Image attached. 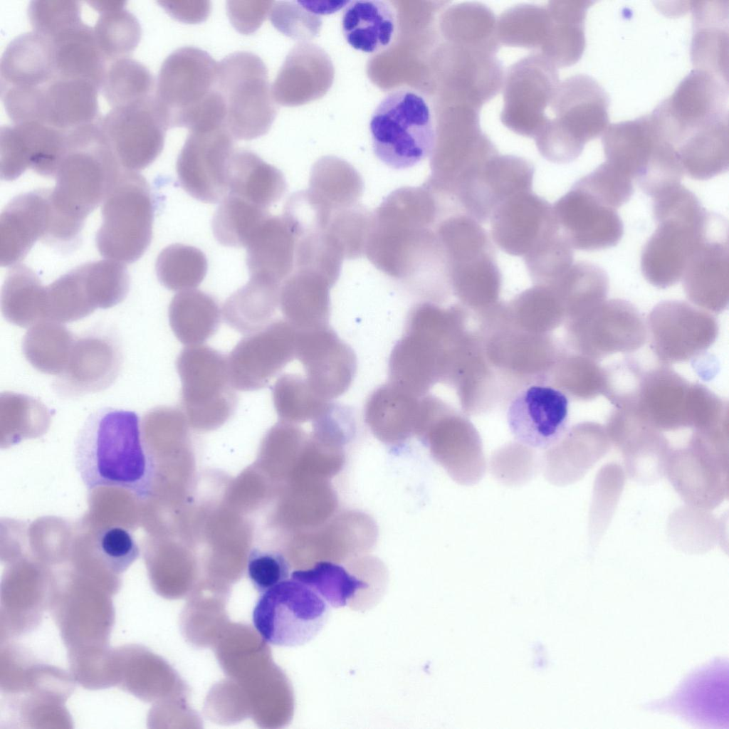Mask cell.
Returning <instances> with one entry per match:
<instances>
[{
    "label": "cell",
    "instance_id": "obj_1",
    "mask_svg": "<svg viewBox=\"0 0 729 729\" xmlns=\"http://www.w3.org/2000/svg\"><path fill=\"white\" fill-rule=\"evenodd\" d=\"M147 447L135 412L103 409L88 418L78 434L75 469L90 491L117 488L145 499L150 494L154 475Z\"/></svg>",
    "mask_w": 729,
    "mask_h": 729
},
{
    "label": "cell",
    "instance_id": "obj_2",
    "mask_svg": "<svg viewBox=\"0 0 729 729\" xmlns=\"http://www.w3.org/2000/svg\"><path fill=\"white\" fill-rule=\"evenodd\" d=\"M123 169L98 121L66 132L51 190L53 232L61 243L78 242L87 216L103 204Z\"/></svg>",
    "mask_w": 729,
    "mask_h": 729
},
{
    "label": "cell",
    "instance_id": "obj_3",
    "mask_svg": "<svg viewBox=\"0 0 729 729\" xmlns=\"http://www.w3.org/2000/svg\"><path fill=\"white\" fill-rule=\"evenodd\" d=\"M218 63L205 51L184 46L163 61L154 103L166 128L191 130L225 126L226 107L217 85Z\"/></svg>",
    "mask_w": 729,
    "mask_h": 729
},
{
    "label": "cell",
    "instance_id": "obj_4",
    "mask_svg": "<svg viewBox=\"0 0 729 729\" xmlns=\"http://www.w3.org/2000/svg\"><path fill=\"white\" fill-rule=\"evenodd\" d=\"M656 229L644 246L641 268L652 285L666 288L681 278L686 264L706 235L714 213L681 183L652 198Z\"/></svg>",
    "mask_w": 729,
    "mask_h": 729
},
{
    "label": "cell",
    "instance_id": "obj_5",
    "mask_svg": "<svg viewBox=\"0 0 729 729\" xmlns=\"http://www.w3.org/2000/svg\"><path fill=\"white\" fill-rule=\"evenodd\" d=\"M728 79L694 69L651 115L676 154L728 137Z\"/></svg>",
    "mask_w": 729,
    "mask_h": 729
},
{
    "label": "cell",
    "instance_id": "obj_6",
    "mask_svg": "<svg viewBox=\"0 0 729 729\" xmlns=\"http://www.w3.org/2000/svg\"><path fill=\"white\" fill-rule=\"evenodd\" d=\"M609 105L607 93L589 75L577 74L560 82L550 105L555 117L534 138L540 154L557 164L576 159L609 125Z\"/></svg>",
    "mask_w": 729,
    "mask_h": 729
},
{
    "label": "cell",
    "instance_id": "obj_7",
    "mask_svg": "<svg viewBox=\"0 0 729 729\" xmlns=\"http://www.w3.org/2000/svg\"><path fill=\"white\" fill-rule=\"evenodd\" d=\"M374 155L387 166L403 169L430 157L436 132L424 97L409 88L389 92L372 114L369 125Z\"/></svg>",
    "mask_w": 729,
    "mask_h": 729
},
{
    "label": "cell",
    "instance_id": "obj_8",
    "mask_svg": "<svg viewBox=\"0 0 729 729\" xmlns=\"http://www.w3.org/2000/svg\"><path fill=\"white\" fill-rule=\"evenodd\" d=\"M480 110L468 104L447 105L444 134L436 138L430 156L431 173L423 185L452 201L457 192L498 153L481 130Z\"/></svg>",
    "mask_w": 729,
    "mask_h": 729
},
{
    "label": "cell",
    "instance_id": "obj_9",
    "mask_svg": "<svg viewBox=\"0 0 729 729\" xmlns=\"http://www.w3.org/2000/svg\"><path fill=\"white\" fill-rule=\"evenodd\" d=\"M154 199L140 174L123 169L102 204L96 246L103 257L122 263L137 261L152 238Z\"/></svg>",
    "mask_w": 729,
    "mask_h": 729
},
{
    "label": "cell",
    "instance_id": "obj_10",
    "mask_svg": "<svg viewBox=\"0 0 729 729\" xmlns=\"http://www.w3.org/2000/svg\"><path fill=\"white\" fill-rule=\"evenodd\" d=\"M217 85L226 107L225 126L238 140L266 135L277 114L268 68L256 54L230 53L218 63Z\"/></svg>",
    "mask_w": 729,
    "mask_h": 729
},
{
    "label": "cell",
    "instance_id": "obj_11",
    "mask_svg": "<svg viewBox=\"0 0 729 729\" xmlns=\"http://www.w3.org/2000/svg\"><path fill=\"white\" fill-rule=\"evenodd\" d=\"M176 368L182 384L180 408L190 423L213 429L233 415L238 396L226 356L207 345L188 346L179 355Z\"/></svg>",
    "mask_w": 729,
    "mask_h": 729
},
{
    "label": "cell",
    "instance_id": "obj_12",
    "mask_svg": "<svg viewBox=\"0 0 729 729\" xmlns=\"http://www.w3.org/2000/svg\"><path fill=\"white\" fill-rule=\"evenodd\" d=\"M328 611L329 604L313 589L290 577L261 594L252 621L265 641L295 646L318 634Z\"/></svg>",
    "mask_w": 729,
    "mask_h": 729
},
{
    "label": "cell",
    "instance_id": "obj_13",
    "mask_svg": "<svg viewBox=\"0 0 729 729\" xmlns=\"http://www.w3.org/2000/svg\"><path fill=\"white\" fill-rule=\"evenodd\" d=\"M602 143L605 162L636 179L640 188L677 169L675 153L659 133L651 114L609 125Z\"/></svg>",
    "mask_w": 729,
    "mask_h": 729
},
{
    "label": "cell",
    "instance_id": "obj_14",
    "mask_svg": "<svg viewBox=\"0 0 729 729\" xmlns=\"http://www.w3.org/2000/svg\"><path fill=\"white\" fill-rule=\"evenodd\" d=\"M557 68L540 52L514 63L503 83L502 123L515 133L535 138L543 128L560 84Z\"/></svg>",
    "mask_w": 729,
    "mask_h": 729
},
{
    "label": "cell",
    "instance_id": "obj_15",
    "mask_svg": "<svg viewBox=\"0 0 729 729\" xmlns=\"http://www.w3.org/2000/svg\"><path fill=\"white\" fill-rule=\"evenodd\" d=\"M441 314L428 303L416 305L409 313L404 335L394 345L389 360V382L422 397L438 376Z\"/></svg>",
    "mask_w": 729,
    "mask_h": 729
},
{
    "label": "cell",
    "instance_id": "obj_16",
    "mask_svg": "<svg viewBox=\"0 0 729 729\" xmlns=\"http://www.w3.org/2000/svg\"><path fill=\"white\" fill-rule=\"evenodd\" d=\"M234 140L226 126L189 131L176 163L179 184L189 195L211 204L227 196Z\"/></svg>",
    "mask_w": 729,
    "mask_h": 729
},
{
    "label": "cell",
    "instance_id": "obj_17",
    "mask_svg": "<svg viewBox=\"0 0 729 729\" xmlns=\"http://www.w3.org/2000/svg\"><path fill=\"white\" fill-rule=\"evenodd\" d=\"M296 339L297 329L285 319L246 335L227 356L233 387L243 392L266 387L295 358Z\"/></svg>",
    "mask_w": 729,
    "mask_h": 729
},
{
    "label": "cell",
    "instance_id": "obj_18",
    "mask_svg": "<svg viewBox=\"0 0 729 729\" xmlns=\"http://www.w3.org/2000/svg\"><path fill=\"white\" fill-rule=\"evenodd\" d=\"M98 123L124 169L136 172L145 169L163 150L167 129L158 114L154 96L111 108L100 117Z\"/></svg>",
    "mask_w": 729,
    "mask_h": 729
},
{
    "label": "cell",
    "instance_id": "obj_19",
    "mask_svg": "<svg viewBox=\"0 0 729 729\" xmlns=\"http://www.w3.org/2000/svg\"><path fill=\"white\" fill-rule=\"evenodd\" d=\"M553 213L572 248L597 251L616 246L624 233L617 209L595 196L578 180L553 205Z\"/></svg>",
    "mask_w": 729,
    "mask_h": 729
},
{
    "label": "cell",
    "instance_id": "obj_20",
    "mask_svg": "<svg viewBox=\"0 0 729 729\" xmlns=\"http://www.w3.org/2000/svg\"><path fill=\"white\" fill-rule=\"evenodd\" d=\"M511 434L527 447L547 449L567 430L569 399L564 392L545 384H531L511 399L506 414Z\"/></svg>",
    "mask_w": 729,
    "mask_h": 729
},
{
    "label": "cell",
    "instance_id": "obj_21",
    "mask_svg": "<svg viewBox=\"0 0 729 729\" xmlns=\"http://www.w3.org/2000/svg\"><path fill=\"white\" fill-rule=\"evenodd\" d=\"M122 354L111 332L95 330L76 337L64 371L53 388L60 397L73 398L104 390L117 379Z\"/></svg>",
    "mask_w": 729,
    "mask_h": 729
},
{
    "label": "cell",
    "instance_id": "obj_22",
    "mask_svg": "<svg viewBox=\"0 0 729 729\" xmlns=\"http://www.w3.org/2000/svg\"><path fill=\"white\" fill-rule=\"evenodd\" d=\"M295 358L312 388L328 401L349 389L357 370L352 349L329 325L297 330Z\"/></svg>",
    "mask_w": 729,
    "mask_h": 729
},
{
    "label": "cell",
    "instance_id": "obj_23",
    "mask_svg": "<svg viewBox=\"0 0 729 729\" xmlns=\"http://www.w3.org/2000/svg\"><path fill=\"white\" fill-rule=\"evenodd\" d=\"M489 220L494 243L514 256H525L560 231L552 205L533 191L515 194L502 201Z\"/></svg>",
    "mask_w": 729,
    "mask_h": 729
},
{
    "label": "cell",
    "instance_id": "obj_24",
    "mask_svg": "<svg viewBox=\"0 0 729 729\" xmlns=\"http://www.w3.org/2000/svg\"><path fill=\"white\" fill-rule=\"evenodd\" d=\"M65 137L66 131L36 121L1 126V178L14 180L28 168L41 176L54 177Z\"/></svg>",
    "mask_w": 729,
    "mask_h": 729
},
{
    "label": "cell",
    "instance_id": "obj_25",
    "mask_svg": "<svg viewBox=\"0 0 729 729\" xmlns=\"http://www.w3.org/2000/svg\"><path fill=\"white\" fill-rule=\"evenodd\" d=\"M451 288L471 303L495 299L502 277L495 251L485 233L460 236L445 247Z\"/></svg>",
    "mask_w": 729,
    "mask_h": 729
},
{
    "label": "cell",
    "instance_id": "obj_26",
    "mask_svg": "<svg viewBox=\"0 0 729 729\" xmlns=\"http://www.w3.org/2000/svg\"><path fill=\"white\" fill-rule=\"evenodd\" d=\"M535 168L526 159L498 153L490 159L459 196L464 214L487 222L506 199L532 191Z\"/></svg>",
    "mask_w": 729,
    "mask_h": 729
},
{
    "label": "cell",
    "instance_id": "obj_27",
    "mask_svg": "<svg viewBox=\"0 0 729 729\" xmlns=\"http://www.w3.org/2000/svg\"><path fill=\"white\" fill-rule=\"evenodd\" d=\"M51 189L22 193L6 206L0 216V264L15 266L38 240L46 241L51 225Z\"/></svg>",
    "mask_w": 729,
    "mask_h": 729
},
{
    "label": "cell",
    "instance_id": "obj_28",
    "mask_svg": "<svg viewBox=\"0 0 729 729\" xmlns=\"http://www.w3.org/2000/svg\"><path fill=\"white\" fill-rule=\"evenodd\" d=\"M728 222L715 214L703 238L689 257L682 276L685 291L696 302L719 305L728 293Z\"/></svg>",
    "mask_w": 729,
    "mask_h": 729
},
{
    "label": "cell",
    "instance_id": "obj_29",
    "mask_svg": "<svg viewBox=\"0 0 729 729\" xmlns=\"http://www.w3.org/2000/svg\"><path fill=\"white\" fill-rule=\"evenodd\" d=\"M422 397L388 382L374 389L367 399L364 421L382 441L402 442L420 434Z\"/></svg>",
    "mask_w": 729,
    "mask_h": 729
},
{
    "label": "cell",
    "instance_id": "obj_30",
    "mask_svg": "<svg viewBox=\"0 0 729 729\" xmlns=\"http://www.w3.org/2000/svg\"><path fill=\"white\" fill-rule=\"evenodd\" d=\"M436 416L422 436L433 457L457 483H477L486 469L478 436L471 429L456 430Z\"/></svg>",
    "mask_w": 729,
    "mask_h": 729
},
{
    "label": "cell",
    "instance_id": "obj_31",
    "mask_svg": "<svg viewBox=\"0 0 729 729\" xmlns=\"http://www.w3.org/2000/svg\"><path fill=\"white\" fill-rule=\"evenodd\" d=\"M295 238L283 216L269 214L246 248L250 278L281 285L295 266Z\"/></svg>",
    "mask_w": 729,
    "mask_h": 729
},
{
    "label": "cell",
    "instance_id": "obj_32",
    "mask_svg": "<svg viewBox=\"0 0 729 729\" xmlns=\"http://www.w3.org/2000/svg\"><path fill=\"white\" fill-rule=\"evenodd\" d=\"M333 285L315 271L293 270L280 287L279 307L285 320L298 330L328 326Z\"/></svg>",
    "mask_w": 729,
    "mask_h": 729
},
{
    "label": "cell",
    "instance_id": "obj_33",
    "mask_svg": "<svg viewBox=\"0 0 729 729\" xmlns=\"http://www.w3.org/2000/svg\"><path fill=\"white\" fill-rule=\"evenodd\" d=\"M99 89L86 80L53 76L43 85V122L69 131L98 122Z\"/></svg>",
    "mask_w": 729,
    "mask_h": 729
},
{
    "label": "cell",
    "instance_id": "obj_34",
    "mask_svg": "<svg viewBox=\"0 0 729 729\" xmlns=\"http://www.w3.org/2000/svg\"><path fill=\"white\" fill-rule=\"evenodd\" d=\"M54 75L52 43L34 31L16 36L2 53L1 87L41 86Z\"/></svg>",
    "mask_w": 729,
    "mask_h": 729
},
{
    "label": "cell",
    "instance_id": "obj_35",
    "mask_svg": "<svg viewBox=\"0 0 729 729\" xmlns=\"http://www.w3.org/2000/svg\"><path fill=\"white\" fill-rule=\"evenodd\" d=\"M228 194L235 195L264 209L284 195L287 184L282 172L255 152L235 150L229 164Z\"/></svg>",
    "mask_w": 729,
    "mask_h": 729
},
{
    "label": "cell",
    "instance_id": "obj_36",
    "mask_svg": "<svg viewBox=\"0 0 729 729\" xmlns=\"http://www.w3.org/2000/svg\"><path fill=\"white\" fill-rule=\"evenodd\" d=\"M396 28V13L388 1H350L342 13L341 28L345 40L363 53H376L387 49Z\"/></svg>",
    "mask_w": 729,
    "mask_h": 729
},
{
    "label": "cell",
    "instance_id": "obj_37",
    "mask_svg": "<svg viewBox=\"0 0 729 729\" xmlns=\"http://www.w3.org/2000/svg\"><path fill=\"white\" fill-rule=\"evenodd\" d=\"M50 41L54 76L86 80L100 89L108 62L97 45L93 28L81 22Z\"/></svg>",
    "mask_w": 729,
    "mask_h": 729
},
{
    "label": "cell",
    "instance_id": "obj_38",
    "mask_svg": "<svg viewBox=\"0 0 729 729\" xmlns=\"http://www.w3.org/2000/svg\"><path fill=\"white\" fill-rule=\"evenodd\" d=\"M592 1H554L547 6L551 25L541 53L557 68L576 63L585 48L584 21Z\"/></svg>",
    "mask_w": 729,
    "mask_h": 729
},
{
    "label": "cell",
    "instance_id": "obj_39",
    "mask_svg": "<svg viewBox=\"0 0 729 729\" xmlns=\"http://www.w3.org/2000/svg\"><path fill=\"white\" fill-rule=\"evenodd\" d=\"M693 6L694 33L692 58L694 69L728 78V6L713 1H698Z\"/></svg>",
    "mask_w": 729,
    "mask_h": 729
},
{
    "label": "cell",
    "instance_id": "obj_40",
    "mask_svg": "<svg viewBox=\"0 0 729 729\" xmlns=\"http://www.w3.org/2000/svg\"><path fill=\"white\" fill-rule=\"evenodd\" d=\"M221 315L216 300L197 289L177 293L168 310L174 334L187 346L201 345L212 337L219 329Z\"/></svg>",
    "mask_w": 729,
    "mask_h": 729
},
{
    "label": "cell",
    "instance_id": "obj_41",
    "mask_svg": "<svg viewBox=\"0 0 729 729\" xmlns=\"http://www.w3.org/2000/svg\"><path fill=\"white\" fill-rule=\"evenodd\" d=\"M1 309L7 321L21 327L46 320V286L31 268L16 264L9 270L1 289Z\"/></svg>",
    "mask_w": 729,
    "mask_h": 729
},
{
    "label": "cell",
    "instance_id": "obj_42",
    "mask_svg": "<svg viewBox=\"0 0 729 729\" xmlns=\"http://www.w3.org/2000/svg\"><path fill=\"white\" fill-rule=\"evenodd\" d=\"M280 285L250 278L224 302L221 314L234 330L248 335L272 321L279 306Z\"/></svg>",
    "mask_w": 729,
    "mask_h": 729
},
{
    "label": "cell",
    "instance_id": "obj_43",
    "mask_svg": "<svg viewBox=\"0 0 729 729\" xmlns=\"http://www.w3.org/2000/svg\"><path fill=\"white\" fill-rule=\"evenodd\" d=\"M100 13L93 33L107 62L130 58L138 46L142 29L137 17L125 8V1H88Z\"/></svg>",
    "mask_w": 729,
    "mask_h": 729
},
{
    "label": "cell",
    "instance_id": "obj_44",
    "mask_svg": "<svg viewBox=\"0 0 729 729\" xmlns=\"http://www.w3.org/2000/svg\"><path fill=\"white\" fill-rule=\"evenodd\" d=\"M75 339L60 322L44 320L26 332L22 351L26 360L37 370L59 375L68 364Z\"/></svg>",
    "mask_w": 729,
    "mask_h": 729
},
{
    "label": "cell",
    "instance_id": "obj_45",
    "mask_svg": "<svg viewBox=\"0 0 729 729\" xmlns=\"http://www.w3.org/2000/svg\"><path fill=\"white\" fill-rule=\"evenodd\" d=\"M96 308L86 263L46 286V320L73 322L90 315Z\"/></svg>",
    "mask_w": 729,
    "mask_h": 729
},
{
    "label": "cell",
    "instance_id": "obj_46",
    "mask_svg": "<svg viewBox=\"0 0 729 729\" xmlns=\"http://www.w3.org/2000/svg\"><path fill=\"white\" fill-rule=\"evenodd\" d=\"M156 82L150 70L130 58L108 62L100 89L113 107L132 105L151 98Z\"/></svg>",
    "mask_w": 729,
    "mask_h": 729
},
{
    "label": "cell",
    "instance_id": "obj_47",
    "mask_svg": "<svg viewBox=\"0 0 729 729\" xmlns=\"http://www.w3.org/2000/svg\"><path fill=\"white\" fill-rule=\"evenodd\" d=\"M273 406L278 417L286 422L315 421L332 403L320 397L306 377L296 374L280 375L272 387Z\"/></svg>",
    "mask_w": 729,
    "mask_h": 729
},
{
    "label": "cell",
    "instance_id": "obj_48",
    "mask_svg": "<svg viewBox=\"0 0 729 729\" xmlns=\"http://www.w3.org/2000/svg\"><path fill=\"white\" fill-rule=\"evenodd\" d=\"M551 17L546 6L520 4L509 8L497 19L496 33L508 46L542 48L547 38Z\"/></svg>",
    "mask_w": 729,
    "mask_h": 729
},
{
    "label": "cell",
    "instance_id": "obj_49",
    "mask_svg": "<svg viewBox=\"0 0 729 729\" xmlns=\"http://www.w3.org/2000/svg\"><path fill=\"white\" fill-rule=\"evenodd\" d=\"M268 215L267 209L229 194L214 214L213 234L223 246L246 248L253 234Z\"/></svg>",
    "mask_w": 729,
    "mask_h": 729
},
{
    "label": "cell",
    "instance_id": "obj_50",
    "mask_svg": "<svg viewBox=\"0 0 729 729\" xmlns=\"http://www.w3.org/2000/svg\"><path fill=\"white\" fill-rule=\"evenodd\" d=\"M208 269L205 254L199 248L174 243L159 254L155 265L159 281L171 290H186L198 287Z\"/></svg>",
    "mask_w": 729,
    "mask_h": 729
},
{
    "label": "cell",
    "instance_id": "obj_51",
    "mask_svg": "<svg viewBox=\"0 0 729 729\" xmlns=\"http://www.w3.org/2000/svg\"><path fill=\"white\" fill-rule=\"evenodd\" d=\"M51 421V411L38 399L23 394H0V423L6 439L43 434Z\"/></svg>",
    "mask_w": 729,
    "mask_h": 729
},
{
    "label": "cell",
    "instance_id": "obj_52",
    "mask_svg": "<svg viewBox=\"0 0 729 729\" xmlns=\"http://www.w3.org/2000/svg\"><path fill=\"white\" fill-rule=\"evenodd\" d=\"M290 577L310 586L336 608L346 606L359 590L368 587L342 566L330 561H320L309 569L295 570Z\"/></svg>",
    "mask_w": 729,
    "mask_h": 729
},
{
    "label": "cell",
    "instance_id": "obj_53",
    "mask_svg": "<svg viewBox=\"0 0 729 729\" xmlns=\"http://www.w3.org/2000/svg\"><path fill=\"white\" fill-rule=\"evenodd\" d=\"M533 283L552 287L573 264V248L559 231L523 257Z\"/></svg>",
    "mask_w": 729,
    "mask_h": 729
},
{
    "label": "cell",
    "instance_id": "obj_54",
    "mask_svg": "<svg viewBox=\"0 0 729 729\" xmlns=\"http://www.w3.org/2000/svg\"><path fill=\"white\" fill-rule=\"evenodd\" d=\"M28 17L33 31L49 40L83 22L78 1L35 0L29 3Z\"/></svg>",
    "mask_w": 729,
    "mask_h": 729
},
{
    "label": "cell",
    "instance_id": "obj_55",
    "mask_svg": "<svg viewBox=\"0 0 729 729\" xmlns=\"http://www.w3.org/2000/svg\"><path fill=\"white\" fill-rule=\"evenodd\" d=\"M95 550L105 565L117 574L125 572L140 555L132 533L117 525L105 528L98 533Z\"/></svg>",
    "mask_w": 729,
    "mask_h": 729
},
{
    "label": "cell",
    "instance_id": "obj_56",
    "mask_svg": "<svg viewBox=\"0 0 729 729\" xmlns=\"http://www.w3.org/2000/svg\"><path fill=\"white\" fill-rule=\"evenodd\" d=\"M578 181L616 209L626 203L634 192L633 179L606 162Z\"/></svg>",
    "mask_w": 729,
    "mask_h": 729
},
{
    "label": "cell",
    "instance_id": "obj_57",
    "mask_svg": "<svg viewBox=\"0 0 729 729\" xmlns=\"http://www.w3.org/2000/svg\"><path fill=\"white\" fill-rule=\"evenodd\" d=\"M288 561L273 550L253 549L247 562V574L254 588L262 594L289 577Z\"/></svg>",
    "mask_w": 729,
    "mask_h": 729
},
{
    "label": "cell",
    "instance_id": "obj_58",
    "mask_svg": "<svg viewBox=\"0 0 729 729\" xmlns=\"http://www.w3.org/2000/svg\"><path fill=\"white\" fill-rule=\"evenodd\" d=\"M273 26L280 33L292 38L305 37L308 23L315 19L297 1H274L269 16Z\"/></svg>",
    "mask_w": 729,
    "mask_h": 729
},
{
    "label": "cell",
    "instance_id": "obj_59",
    "mask_svg": "<svg viewBox=\"0 0 729 729\" xmlns=\"http://www.w3.org/2000/svg\"><path fill=\"white\" fill-rule=\"evenodd\" d=\"M273 1H228L226 14L233 27L240 33L256 32L269 16Z\"/></svg>",
    "mask_w": 729,
    "mask_h": 729
},
{
    "label": "cell",
    "instance_id": "obj_60",
    "mask_svg": "<svg viewBox=\"0 0 729 729\" xmlns=\"http://www.w3.org/2000/svg\"><path fill=\"white\" fill-rule=\"evenodd\" d=\"M158 4L172 18L185 23H201L211 11L209 1H159Z\"/></svg>",
    "mask_w": 729,
    "mask_h": 729
},
{
    "label": "cell",
    "instance_id": "obj_61",
    "mask_svg": "<svg viewBox=\"0 0 729 729\" xmlns=\"http://www.w3.org/2000/svg\"><path fill=\"white\" fill-rule=\"evenodd\" d=\"M350 1H298L304 9L313 15L331 14L345 8Z\"/></svg>",
    "mask_w": 729,
    "mask_h": 729
}]
</instances>
